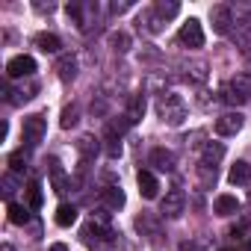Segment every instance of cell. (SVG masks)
I'll list each match as a JSON object with an SVG mask.
<instances>
[{
  "label": "cell",
  "instance_id": "cell-1",
  "mask_svg": "<svg viewBox=\"0 0 251 251\" xmlns=\"http://www.w3.org/2000/svg\"><path fill=\"white\" fill-rule=\"evenodd\" d=\"M157 115L163 124H172V127H177V124L186 121V100L175 92H166L157 98Z\"/></svg>",
  "mask_w": 251,
  "mask_h": 251
},
{
  "label": "cell",
  "instance_id": "cell-2",
  "mask_svg": "<svg viewBox=\"0 0 251 251\" xmlns=\"http://www.w3.org/2000/svg\"><path fill=\"white\" fill-rule=\"evenodd\" d=\"M225 100L227 103H248L251 100V74H233L230 80H227V86H225Z\"/></svg>",
  "mask_w": 251,
  "mask_h": 251
},
{
  "label": "cell",
  "instance_id": "cell-3",
  "mask_svg": "<svg viewBox=\"0 0 251 251\" xmlns=\"http://www.w3.org/2000/svg\"><path fill=\"white\" fill-rule=\"evenodd\" d=\"M177 42H180L183 48H189V50L204 48V27H201V21H198V18L183 21V24H180V33H177Z\"/></svg>",
  "mask_w": 251,
  "mask_h": 251
},
{
  "label": "cell",
  "instance_id": "cell-4",
  "mask_svg": "<svg viewBox=\"0 0 251 251\" xmlns=\"http://www.w3.org/2000/svg\"><path fill=\"white\" fill-rule=\"evenodd\" d=\"M45 133H48V121H45V115H27L24 118V142H27V148H36L42 139H45Z\"/></svg>",
  "mask_w": 251,
  "mask_h": 251
},
{
  "label": "cell",
  "instance_id": "cell-5",
  "mask_svg": "<svg viewBox=\"0 0 251 251\" xmlns=\"http://www.w3.org/2000/svg\"><path fill=\"white\" fill-rule=\"evenodd\" d=\"M6 74L9 80H24V77H33L36 74V59L30 53H18L6 62Z\"/></svg>",
  "mask_w": 251,
  "mask_h": 251
},
{
  "label": "cell",
  "instance_id": "cell-6",
  "mask_svg": "<svg viewBox=\"0 0 251 251\" xmlns=\"http://www.w3.org/2000/svg\"><path fill=\"white\" fill-rule=\"evenodd\" d=\"M183 207H186V195H183V189H169L166 192V198H163V204H160V216H166V219H177L180 213H183Z\"/></svg>",
  "mask_w": 251,
  "mask_h": 251
},
{
  "label": "cell",
  "instance_id": "cell-7",
  "mask_svg": "<svg viewBox=\"0 0 251 251\" xmlns=\"http://www.w3.org/2000/svg\"><path fill=\"white\" fill-rule=\"evenodd\" d=\"M242 124H245V115L242 112H222L216 118V133L219 136H236L242 130Z\"/></svg>",
  "mask_w": 251,
  "mask_h": 251
},
{
  "label": "cell",
  "instance_id": "cell-8",
  "mask_svg": "<svg viewBox=\"0 0 251 251\" xmlns=\"http://www.w3.org/2000/svg\"><path fill=\"white\" fill-rule=\"evenodd\" d=\"M210 24H213V30H216L219 36H227L230 27H233V12H230V6H225V3L213 6V9H210Z\"/></svg>",
  "mask_w": 251,
  "mask_h": 251
},
{
  "label": "cell",
  "instance_id": "cell-9",
  "mask_svg": "<svg viewBox=\"0 0 251 251\" xmlns=\"http://www.w3.org/2000/svg\"><path fill=\"white\" fill-rule=\"evenodd\" d=\"M222 157H225V145H222V142H207L204 151H201V163H198V166L216 172V166L222 163Z\"/></svg>",
  "mask_w": 251,
  "mask_h": 251
},
{
  "label": "cell",
  "instance_id": "cell-10",
  "mask_svg": "<svg viewBox=\"0 0 251 251\" xmlns=\"http://www.w3.org/2000/svg\"><path fill=\"white\" fill-rule=\"evenodd\" d=\"M136 183H139L142 198H148V201H151V198H157V195H160V180L154 177V172H148V169H145V172H139V175H136Z\"/></svg>",
  "mask_w": 251,
  "mask_h": 251
},
{
  "label": "cell",
  "instance_id": "cell-11",
  "mask_svg": "<svg viewBox=\"0 0 251 251\" xmlns=\"http://www.w3.org/2000/svg\"><path fill=\"white\" fill-rule=\"evenodd\" d=\"M39 92V86L36 83H21V86H6V100L9 103H24V100H30L33 95Z\"/></svg>",
  "mask_w": 251,
  "mask_h": 251
},
{
  "label": "cell",
  "instance_id": "cell-12",
  "mask_svg": "<svg viewBox=\"0 0 251 251\" xmlns=\"http://www.w3.org/2000/svg\"><path fill=\"white\" fill-rule=\"evenodd\" d=\"M148 163H151L157 172H172L177 160H175V154H172L169 148H154V151H151V157H148Z\"/></svg>",
  "mask_w": 251,
  "mask_h": 251
},
{
  "label": "cell",
  "instance_id": "cell-13",
  "mask_svg": "<svg viewBox=\"0 0 251 251\" xmlns=\"http://www.w3.org/2000/svg\"><path fill=\"white\" fill-rule=\"evenodd\" d=\"M100 201H103L109 210H121V207H124V189H121L118 183H106V186L100 189Z\"/></svg>",
  "mask_w": 251,
  "mask_h": 251
},
{
  "label": "cell",
  "instance_id": "cell-14",
  "mask_svg": "<svg viewBox=\"0 0 251 251\" xmlns=\"http://www.w3.org/2000/svg\"><path fill=\"white\" fill-rule=\"evenodd\" d=\"M227 180H230L233 186H248V183H251V163L236 160V163L230 166V172H227Z\"/></svg>",
  "mask_w": 251,
  "mask_h": 251
},
{
  "label": "cell",
  "instance_id": "cell-15",
  "mask_svg": "<svg viewBox=\"0 0 251 251\" xmlns=\"http://www.w3.org/2000/svg\"><path fill=\"white\" fill-rule=\"evenodd\" d=\"M77 151H80V160L83 163H92L95 157H98V151H100V142L95 139V136H80V142H77Z\"/></svg>",
  "mask_w": 251,
  "mask_h": 251
},
{
  "label": "cell",
  "instance_id": "cell-16",
  "mask_svg": "<svg viewBox=\"0 0 251 251\" xmlns=\"http://www.w3.org/2000/svg\"><path fill=\"white\" fill-rule=\"evenodd\" d=\"M56 71H59V80H62V83H71V80L77 77V59H74L71 53H62L59 62H56Z\"/></svg>",
  "mask_w": 251,
  "mask_h": 251
},
{
  "label": "cell",
  "instance_id": "cell-17",
  "mask_svg": "<svg viewBox=\"0 0 251 251\" xmlns=\"http://www.w3.org/2000/svg\"><path fill=\"white\" fill-rule=\"evenodd\" d=\"M142 115H145V98H142V95H133L130 103H127L124 118H127V124H136V121H142Z\"/></svg>",
  "mask_w": 251,
  "mask_h": 251
},
{
  "label": "cell",
  "instance_id": "cell-18",
  "mask_svg": "<svg viewBox=\"0 0 251 251\" xmlns=\"http://www.w3.org/2000/svg\"><path fill=\"white\" fill-rule=\"evenodd\" d=\"M213 210H216L219 216H233V213L239 210V201H236V195H219L216 204H213Z\"/></svg>",
  "mask_w": 251,
  "mask_h": 251
},
{
  "label": "cell",
  "instance_id": "cell-19",
  "mask_svg": "<svg viewBox=\"0 0 251 251\" xmlns=\"http://www.w3.org/2000/svg\"><path fill=\"white\" fill-rule=\"evenodd\" d=\"M36 45H39V50H45V53H59V48H62L59 36H53V33H39V36H36Z\"/></svg>",
  "mask_w": 251,
  "mask_h": 251
},
{
  "label": "cell",
  "instance_id": "cell-20",
  "mask_svg": "<svg viewBox=\"0 0 251 251\" xmlns=\"http://www.w3.org/2000/svg\"><path fill=\"white\" fill-rule=\"evenodd\" d=\"M77 222V207L74 204H59V210H56V225L59 227H71Z\"/></svg>",
  "mask_w": 251,
  "mask_h": 251
},
{
  "label": "cell",
  "instance_id": "cell-21",
  "mask_svg": "<svg viewBox=\"0 0 251 251\" xmlns=\"http://www.w3.org/2000/svg\"><path fill=\"white\" fill-rule=\"evenodd\" d=\"M109 48H112L115 53H127V50H130V36L124 33V30L109 33Z\"/></svg>",
  "mask_w": 251,
  "mask_h": 251
},
{
  "label": "cell",
  "instance_id": "cell-22",
  "mask_svg": "<svg viewBox=\"0 0 251 251\" xmlns=\"http://www.w3.org/2000/svg\"><path fill=\"white\" fill-rule=\"evenodd\" d=\"M50 177H53V189L62 195V192L68 189V177H65V172H62V166H59L56 160H50Z\"/></svg>",
  "mask_w": 251,
  "mask_h": 251
},
{
  "label": "cell",
  "instance_id": "cell-23",
  "mask_svg": "<svg viewBox=\"0 0 251 251\" xmlns=\"http://www.w3.org/2000/svg\"><path fill=\"white\" fill-rule=\"evenodd\" d=\"M0 189H3V198L12 204V195L18 192V175L6 172V175H3V180H0Z\"/></svg>",
  "mask_w": 251,
  "mask_h": 251
},
{
  "label": "cell",
  "instance_id": "cell-24",
  "mask_svg": "<svg viewBox=\"0 0 251 251\" xmlns=\"http://www.w3.org/2000/svg\"><path fill=\"white\" fill-rule=\"evenodd\" d=\"M27 166H30V154H27V151H15V154L9 157V172H12V175H21Z\"/></svg>",
  "mask_w": 251,
  "mask_h": 251
},
{
  "label": "cell",
  "instance_id": "cell-25",
  "mask_svg": "<svg viewBox=\"0 0 251 251\" xmlns=\"http://www.w3.org/2000/svg\"><path fill=\"white\" fill-rule=\"evenodd\" d=\"M154 12H157L163 21H169V18H175V15L180 12V3H175V0H169V3H166V0H160V3L154 6Z\"/></svg>",
  "mask_w": 251,
  "mask_h": 251
},
{
  "label": "cell",
  "instance_id": "cell-26",
  "mask_svg": "<svg viewBox=\"0 0 251 251\" xmlns=\"http://www.w3.org/2000/svg\"><path fill=\"white\" fill-rule=\"evenodd\" d=\"M77 121H80V106H77V103L65 106V109H62V118H59V124H62L65 130H71L74 124H77Z\"/></svg>",
  "mask_w": 251,
  "mask_h": 251
},
{
  "label": "cell",
  "instance_id": "cell-27",
  "mask_svg": "<svg viewBox=\"0 0 251 251\" xmlns=\"http://www.w3.org/2000/svg\"><path fill=\"white\" fill-rule=\"evenodd\" d=\"M27 201H30L33 210L42 207V183H39V180H30V183H27Z\"/></svg>",
  "mask_w": 251,
  "mask_h": 251
},
{
  "label": "cell",
  "instance_id": "cell-28",
  "mask_svg": "<svg viewBox=\"0 0 251 251\" xmlns=\"http://www.w3.org/2000/svg\"><path fill=\"white\" fill-rule=\"evenodd\" d=\"M103 142H106V154H109V157H118V154H121V136H118V133L106 130V133H103Z\"/></svg>",
  "mask_w": 251,
  "mask_h": 251
},
{
  "label": "cell",
  "instance_id": "cell-29",
  "mask_svg": "<svg viewBox=\"0 0 251 251\" xmlns=\"http://www.w3.org/2000/svg\"><path fill=\"white\" fill-rule=\"evenodd\" d=\"M9 219H12L15 225H27V210H24L21 204H9Z\"/></svg>",
  "mask_w": 251,
  "mask_h": 251
},
{
  "label": "cell",
  "instance_id": "cell-30",
  "mask_svg": "<svg viewBox=\"0 0 251 251\" xmlns=\"http://www.w3.org/2000/svg\"><path fill=\"white\" fill-rule=\"evenodd\" d=\"M186 77H192L195 83H201V80L207 77V65H204V62H195V65H189V74H186Z\"/></svg>",
  "mask_w": 251,
  "mask_h": 251
},
{
  "label": "cell",
  "instance_id": "cell-31",
  "mask_svg": "<svg viewBox=\"0 0 251 251\" xmlns=\"http://www.w3.org/2000/svg\"><path fill=\"white\" fill-rule=\"evenodd\" d=\"M124 9H130V3H112V6H109V12H112V15H121Z\"/></svg>",
  "mask_w": 251,
  "mask_h": 251
},
{
  "label": "cell",
  "instance_id": "cell-32",
  "mask_svg": "<svg viewBox=\"0 0 251 251\" xmlns=\"http://www.w3.org/2000/svg\"><path fill=\"white\" fill-rule=\"evenodd\" d=\"M0 251H15V248H12L9 242H3V245H0Z\"/></svg>",
  "mask_w": 251,
  "mask_h": 251
},
{
  "label": "cell",
  "instance_id": "cell-33",
  "mask_svg": "<svg viewBox=\"0 0 251 251\" xmlns=\"http://www.w3.org/2000/svg\"><path fill=\"white\" fill-rule=\"evenodd\" d=\"M53 251H65V245H53Z\"/></svg>",
  "mask_w": 251,
  "mask_h": 251
},
{
  "label": "cell",
  "instance_id": "cell-34",
  "mask_svg": "<svg viewBox=\"0 0 251 251\" xmlns=\"http://www.w3.org/2000/svg\"><path fill=\"white\" fill-rule=\"evenodd\" d=\"M248 65H251V50H248Z\"/></svg>",
  "mask_w": 251,
  "mask_h": 251
}]
</instances>
